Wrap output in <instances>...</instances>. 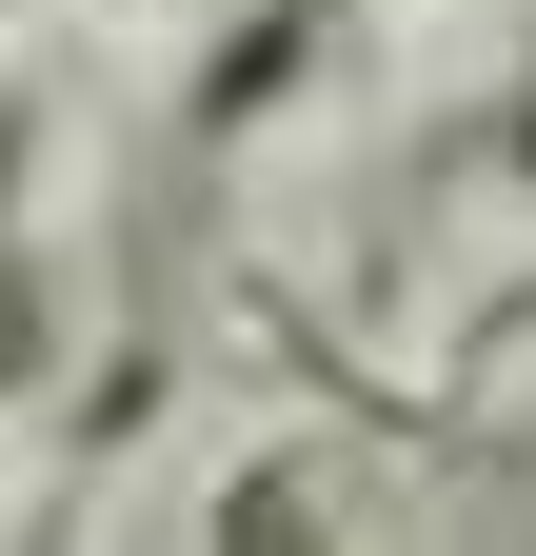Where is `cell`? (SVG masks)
<instances>
[{
	"label": "cell",
	"instance_id": "6da1fadb",
	"mask_svg": "<svg viewBox=\"0 0 536 556\" xmlns=\"http://www.w3.org/2000/svg\"><path fill=\"white\" fill-rule=\"evenodd\" d=\"M40 100H0V417H40L60 378H80V278H60V239H40Z\"/></svg>",
	"mask_w": 536,
	"mask_h": 556
},
{
	"label": "cell",
	"instance_id": "7a4b0ae2",
	"mask_svg": "<svg viewBox=\"0 0 536 556\" xmlns=\"http://www.w3.org/2000/svg\"><path fill=\"white\" fill-rule=\"evenodd\" d=\"M199 536H219V556H279V536H339V497H318V477H219Z\"/></svg>",
	"mask_w": 536,
	"mask_h": 556
},
{
	"label": "cell",
	"instance_id": "3957f363",
	"mask_svg": "<svg viewBox=\"0 0 536 556\" xmlns=\"http://www.w3.org/2000/svg\"><path fill=\"white\" fill-rule=\"evenodd\" d=\"M477 139H497V179H516V199H536V80H516V100H497V119H477Z\"/></svg>",
	"mask_w": 536,
	"mask_h": 556
},
{
	"label": "cell",
	"instance_id": "277c9868",
	"mask_svg": "<svg viewBox=\"0 0 536 556\" xmlns=\"http://www.w3.org/2000/svg\"><path fill=\"white\" fill-rule=\"evenodd\" d=\"M298 21H318V40H339V21H378V0H298Z\"/></svg>",
	"mask_w": 536,
	"mask_h": 556
},
{
	"label": "cell",
	"instance_id": "5b68a950",
	"mask_svg": "<svg viewBox=\"0 0 536 556\" xmlns=\"http://www.w3.org/2000/svg\"><path fill=\"white\" fill-rule=\"evenodd\" d=\"M140 21H199V0H140Z\"/></svg>",
	"mask_w": 536,
	"mask_h": 556
},
{
	"label": "cell",
	"instance_id": "8992f818",
	"mask_svg": "<svg viewBox=\"0 0 536 556\" xmlns=\"http://www.w3.org/2000/svg\"><path fill=\"white\" fill-rule=\"evenodd\" d=\"M0 21H21V0H0Z\"/></svg>",
	"mask_w": 536,
	"mask_h": 556
}]
</instances>
